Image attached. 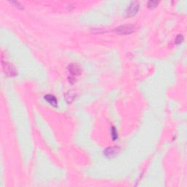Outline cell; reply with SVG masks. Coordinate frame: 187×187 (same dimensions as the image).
Instances as JSON below:
<instances>
[{"label": "cell", "instance_id": "1", "mask_svg": "<svg viewBox=\"0 0 187 187\" xmlns=\"http://www.w3.org/2000/svg\"><path fill=\"white\" fill-rule=\"evenodd\" d=\"M1 64H2L3 70H4V73L8 77H14L17 75V72L15 68L12 64H10L7 62H4L1 60Z\"/></svg>", "mask_w": 187, "mask_h": 187}, {"label": "cell", "instance_id": "2", "mask_svg": "<svg viewBox=\"0 0 187 187\" xmlns=\"http://www.w3.org/2000/svg\"><path fill=\"white\" fill-rule=\"evenodd\" d=\"M135 30V28L133 26L130 25H123V26H119L115 29V31L119 34H130L133 33Z\"/></svg>", "mask_w": 187, "mask_h": 187}, {"label": "cell", "instance_id": "3", "mask_svg": "<svg viewBox=\"0 0 187 187\" xmlns=\"http://www.w3.org/2000/svg\"><path fill=\"white\" fill-rule=\"evenodd\" d=\"M140 8V4L138 1H132L126 10L127 17H132L136 15Z\"/></svg>", "mask_w": 187, "mask_h": 187}, {"label": "cell", "instance_id": "4", "mask_svg": "<svg viewBox=\"0 0 187 187\" xmlns=\"http://www.w3.org/2000/svg\"><path fill=\"white\" fill-rule=\"evenodd\" d=\"M69 73L72 75V76H77L79 75L81 73V69L78 64H71L68 67Z\"/></svg>", "mask_w": 187, "mask_h": 187}, {"label": "cell", "instance_id": "5", "mask_svg": "<svg viewBox=\"0 0 187 187\" xmlns=\"http://www.w3.org/2000/svg\"><path fill=\"white\" fill-rule=\"evenodd\" d=\"M119 148L118 147H110L104 151V155L108 158L114 157L119 152Z\"/></svg>", "mask_w": 187, "mask_h": 187}, {"label": "cell", "instance_id": "6", "mask_svg": "<svg viewBox=\"0 0 187 187\" xmlns=\"http://www.w3.org/2000/svg\"><path fill=\"white\" fill-rule=\"evenodd\" d=\"M75 97H76V93L73 91H69L67 93L64 94V97H65V100L67 101V103H72L75 100Z\"/></svg>", "mask_w": 187, "mask_h": 187}, {"label": "cell", "instance_id": "7", "mask_svg": "<svg viewBox=\"0 0 187 187\" xmlns=\"http://www.w3.org/2000/svg\"><path fill=\"white\" fill-rule=\"evenodd\" d=\"M45 100H46L47 102L50 103L52 106L53 107H56L57 106V100H56V97L54 96L51 95V94H47L44 97Z\"/></svg>", "mask_w": 187, "mask_h": 187}, {"label": "cell", "instance_id": "8", "mask_svg": "<svg viewBox=\"0 0 187 187\" xmlns=\"http://www.w3.org/2000/svg\"><path fill=\"white\" fill-rule=\"evenodd\" d=\"M111 136H112V139L114 141L118 139V132L115 127H113L112 129H111Z\"/></svg>", "mask_w": 187, "mask_h": 187}, {"label": "cell", "instance_id": "9", "mask_svg": "<svg viewBox=\"0 0 187 187\" xmlns=\"http://www.w3.org/2000/svg\"><path fill=\"white\" fill-rule=\"evenodd\" d=\"M159 3V2L158 1H149L148 2V7L149 8H154V7H156L158 5Z\"/></svg>", "mask_w": 187, "mask_h": 187}, {"label": "cell", "instance_id": "10", "mask_svg": "<svg viewBox=\"0 0 187 187\" xmlns=\"http://www.w3.org/2000/svg\"><path fill=\"white\" fill-rule=\"evenodd\" d=\"M183 41V35H181V34H178V35L176 37V38H175V43L176 44V45H179V44L181 43Z\"/></svg>", "mask_w": 187, "mask_h": 187}, {"label": "cell", "instance_id": "11", "mask_svg": "<svg viewBox=\"0 0 187 187\" xmlns=\"http://www.w3.org/2000/svg\"><path fill=\"white\" fill-rule=\"evenodd\" d=\"M11 3H12V4H15V5L16 6V7H18V8H19V9H23V6H22L19 2H18V1H11Z\"/></svg>", "mask_w": 187, "mask_h": 187}]
</instances>
